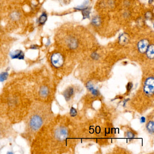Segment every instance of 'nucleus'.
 Here are the masks:
<instances>
[{"label":"nucleus","instance_id":"nucleus-1","mask_svg":"<svg viewBox=\"0 0 154 154\" xmlns=\"http://www.w3.org/2000/svg\"><path fill=\"white\" fill-rule=\"evenodd\" d=\"M35 100L34 77L18 75L4 87L0 96L1 109L12 122L23 120Z\"/></svg>","mask_w":154,"mask_h":154},{"label":"nucleus","instance_id":"nucleus-2","mask_svg":"<svg viewBox=\"0 0 154 154\" xmlns=\"http://www.w3.org/2000/svg\"><path fill=\"white\" fill-rule=\"evenodd\" d=\"M46 120L45 111L43 101H35L24 119L26 128L23 136L30 144L37 133L45 126Z\"/></svg>","mask_w":154,"mask_h":154},{"label":"nucleus","instance_id":"nucleus-3","mask_svg":"<svg viewBox=\"0 0 154 154\" xmlns=\"http://www.w3.org/2000/svg\"><path fill=\"white\" fill-rule=\"evenodd\" d=\"M54 136L56 139L58 141H63L68 137V131L65 128L59 127L55 131Z\"/></svg>","mask_w":154,"mask_h":154},{"label":"nucleus","instance_id":"nucleus-4","mask_svg":"<svg viewBox=\"0 0 154 154\" xmlns=\"http://www.w3.org/2000/svg\"><path fill=\"white\" fill-rule=\"evenodd\" d=\"M144 91L148 96H151L154 91V79L153 77L148 78L146 80L144 85Z\"/></svg>","mask_w":154,"mask_h":154},{"label":"nucleus","instance_id":"nucleus-5","mask_svg":"<svg viewBox=\"0 0 154 154\" xmlns=\"http://www.w3.org/2000/svg\"><path fill=\"white\" fill-rule=\"evenodd\" d=\"M51 63L56 68H59L64 63V58L63 55L60 53H54L51 57Z\"/></svg>","mask_w":154,"mask_h":154},{"label":"nucleus","instance_id":"nucleus-6","mask_svg":"<svg viewBox=\"0 0 154 154\" xmlns=\"http://www.w3.org/2000/svg\"><path fill=\"white\" fill-rule=\"evenodd\" d=\"M11 123L9 121H3L2 119H0V139L2 138L4 136V134H6L4 131H7V130L10 129L9 124Z\"/></svg>","mask_w":154,"mask_h":154},{"label":"nucleus","instance_id":"nucleus-7","mask_svg":"<svg viewBox=\"0 0 154 154\" xmlns=\"http://www.w3.org/2000/svg\"><path fill=\"white\" fill-rule=\"evenodd\" d=\"M149 45V43L146 39L140 40L138 44V48L139 52L142 54L146 53L148 48Z\"/></svg>","mask_w":154,"mask_h":154},{"label":"nucleus","instance_id":"nucleus-8","mask_svg":"<svg viewBox=\"0 0 154 154\" xmlns=\"http://www.w3.org/2000/svg\"><path fill=\"white\" fill-rule=\"evenodd\" d=\"M129 42V37L127 34L123 33L119 37V43L122 45H127Z\"/></svg>","mask_w":154,"mask_h":154},{"label":"nucleus","instance_id":"nucleus-9","mask_svg":"<svg viewBox=\"0 0 154 154\" xmlns=\"http://www.w3.org/2000/svg\"><path fill=\"white\" fill-rule=\"evenodd\" d=\"M74 93L73 88L72 87H69L64 92V97L65 98L66 100L67 101L69 100L71 97L72 96Z\"/></svg>","mask_w":154,"mask_h":154},{"label":"nucleus","instance_id":"nucleus-10","mask_svg":"<svg viewBox=\"0 0 154 154\" xmlns=\"http://www.w3.org/2000/svg\"><path fill=\"white\" fill-rule=\"evenodd\" d=\"M11 56L12 58H17V59H23L24 57V54L23 52L20 50H17L12 52L11 54Z\"/></svg>","mask_w":154,"mask_h":154},{"label":"nucleus","instance_id":"nucleus-11","mask_svg":"<svg viewBox=\"0 0 154 154\" xmlns=\"http://www.w3.org/2000/svg\"><path fill=\"white\" fill-rule=\"evenodd\" d=\"M146 55L149 59H152L154 57V47L153 45L148 48L146 50Z\"/></svg>","mask_w":154,"mask_h":154},{"label":"nucleus","instance_id":"nucleus-12","mask_svg":"<svg viewBox=\"0 0 154 154\" xmlns=\"http://www.w3.org/2000/svg\"><path fill=\"white\" fill-rule=\"evenodd\" d=\"M69 47L72 49H74L77 47V42L75 38H71L68 41Z\"/></svg>","mask_w":154,"mask_h":154},{"label":"nucleus","instance_id":"nucleus-13","mask_svg":"<svg viewBox=\"0 0 154 154\" xmlns=\"http://www.w3.org/2000/svg\"><path fill=\"white\" fill-rule=\"evenodd\" d=\"M82 11V13L84 19L89 18H90V13H91V8L87 7L86 8L84 9Z\"/></svg>","mask_w":154,"mask_h":154},{"label":"nucleus","instance_id":"nucleus-14","mask_svg":"<svg viewBox=\"0 0 154 154\" xmlns=\"http://www.w3.org/2000/svg\"><path fill=\"white\" fill-rule=\"evenodd\" d=\"M147 129L150 133H153L154 132V123L153 121H149L146 126Z\"/></svg>","mask_w":154,"mask_h":154},{"label":"nucleus","instance_id":"nucleus-15","mask_svg":"<svg viewBox=\"0 0 154 154\" xmlns=\"http://www.w3.org/2000/svg\"><path fill=\"white\" fill-rule=\"evenodd\" d=\"M47 20V16L45 13H43L39 17L38 22L40 25H44Z\"/></svg>","mask_w":154,"mask_h":154},{"label":"nucleus","instance_id":"nucleus-16","mask_svg":"<svg viewBox=\"0 0 154 154\" xmlns=\"http://www.w3.org/2000/svg\"><path fill=\"white\" fill-rule=\"evenodd\" d=\"M88 4H89V0H85L82 5L78 6L77 8H75V9L78 10H83L87 8Z\"/></svg>","mask_w":154,"mask_h":154},{"label":"nucleus","instance_id":"nucleus-17","mask_svg":"<svg viewBox=\"0 0 154 154\" xmlns=\"http://www.w3.org/2000/svg\"><path fill=\"white\" fill-rule=\"evenodd\" d=\"M100 19L98 17H95L92 20V23L93 25L95 26H100Z\"/></svg>","mask_w":154,"mask_h":154},{"label":"nucleus","instance_id":"nucleus-18","mask_svg":"<svg viewBox=\"0 0 154 154\" xmlns=\"http://www.w3.org/2000/svg\"><path fill=\"white\" fill-rule=\"evenodd\" d=\"M86 87H87V89L91 91V92L95 88L94 87L93 85L91 82H88L86 84Z\"/></svg>","mask_w":154,"mask_h":154},{"label":"nucleus","instance_id":"nucleus-19","mask_svg":"<svg viewBox=\"0 0 154 154\" xmlns=\"http://www.w3.org/2000/svg\"><path fill=\"white\" fill-rule=\"evenodd\" d=\"M70 115H71L72 117H75V116L77 115V111L73 107H72L71 109V110H70Z\"/></svg>","mask_w":154,"mask_h":154},{"label":"nucleus","instance_id":"nucleus-20","mask_svg":"<svg viewBox=\"0 0 154 154\" xmlns=\"http://www.w3.org/2000/svg\"><path fill=\"white\" fill-rule=\"evenodd\" d=\"M126 136L130 139H132L135 137V134L133 132H131V131H128V132H127V134H126Z\"/></svg>","mask_w":154,"mask_h":154},{"label":"nucleus","instance_id":"nucleus-21","mask_svg":"<svg viewBox=\"0 0 154 154\" xmlns=\"http://www.w3.org/2000/svg\"><path fill=\"white\" fill-rule=\"evenodd\" d=\"M8 74L6 73H3L2 74L0 75V81H5V79H7V77H8V75H7Z\"/></svg>","mask_w":154,"mask_h":154},{"label":"nucleus","instance_id":"nucleus-22","mask_svg":"<svg viewBox=\"0 0 154 154\" xmlns=\"http://www.w3.org/2000/svg\"><path fill=\"white\" fill-rule=\"evenodd\" d=\"M91 57L94 60H98L99 57H100V56L96 53H93V54H92Z\"/></svg>","mask_w":154,"mask_h":154},{"label":"nucleus","instance_id":"nucleus-23","mask_svg":"<svg viewBox=\"0 0 154 154\" xmlns=\"http://www.w3.org/2000/svg\"><path fill=\"white\" fill-rule=\"evenodd\" d=\"M152 16H153V15L151 12H147L145 15L146 18L147 19H151L152 18Z\"/></svg>","mask_w":154,"mask_h":154},{"label":"nucleus","instance_id":"nucleus-24","mask_svg":"<svg viewBox=\"0 0 154 154\" xmlns=\"http://www.w3.org/2000/svg\"><path fill=\"white\" fill-rule=\"evenodd\" d=\"M133 87V84L131 82H129L128 83L127 86V89L128 91H130Z\"/></svg>","mask_w":154,"mask_h":154},{"label":"nucleus","instance_id":"nucleus-25","mask_svg":"<svg viewBox=\"0 0 154 154\" xmlns=\"http://www.w3.org/2000/svg\"><path fill=\"white\" fill-rule=\"evenodd\" d=\"M11 17H12V18L14 19H17V18H18L19 17V15L17 13H14L12 14Z\"/></svg>","mask_w":154,"mask_h":154},{"label":"nucleus","instance_id":"nucleus-26","mask_svg":"<svg viewBox=\"0 0 154 154\" xmlns=\"http://www.w3.org/2000/svg\"><path fill=\"white\" fill-rule=\"evenodd\" d=\"M146 122V118L144 117H142L140 118V122L141 123H144Z\"/></svg>","mask_w":154,"mask_h":154},{"label":"nucleus","instance_id":"nucleus-27","mask_svg":"<svg viewBox=\"0 0 154 154\" xmlns=\"http://www.w3.org/2000/svg\"><path fill=\"white\" fill-rule=\"evenodd\" d=\"M31 48H33V49H37V46L34 45L32 46V47H31Z\"/></svg>","mask_w":154,"mask_h":154},{"label":"nucleus","instance_id":"nucleus-28","mask_svg":"<svg viewBox=\"0 0 154 154\" xmlns=\"http://www.w3.org/2000/svg\"><path fill=\"white\" fill-rule=\"evenodd\" d=\"M129 100V99H127V100H125L124 101V106H125V104H126V102H127Z\"/></svg>","mask_w":154,"mask_h":154},{"label":"nucleus","instance_id":"nucleus-29","mask_svg":"<svg viewBox=\"0 0 154 154\" xmlns=\"http://www.w3.org/2000/svg\"><path fill=\"white\" fill-rule=\"evenodd\" d=\"M153 0H149V4H151V3L153 2Z\"/></svg>","mask_w":154,"mask_h":154}]
</instances>
